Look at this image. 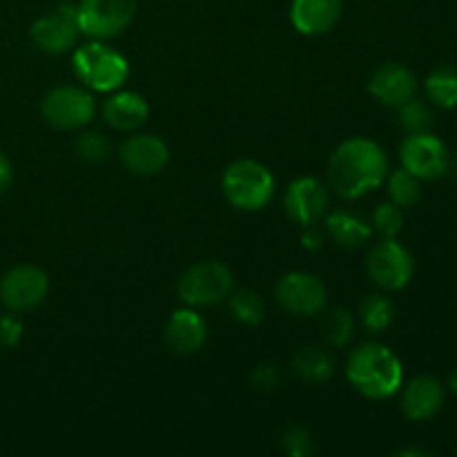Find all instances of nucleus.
<instances>
[{
	"label": "nucleus",
	"mask_w": 457,
	"mask_h": 457,
	"mask_svg": "<svg viewBox=\"0 0 457 457\" xmlns=\"http://www.w3.org/2000/svg\"><path fill=\"white\" fill-rule=\"evenodd\" d=\"M388 177V156L370 138H348L328 161L330 187L344 199H361Z\"/></svg>",
	"instance_id": "obj_1"
},
{
	"label": "nucleus",
	"mask_w": 457,
	"mask_h": 457,
	"mask_svg": "<svg viewBox=\"0 0 457 457\" xmlns=\"http://www.w3.org/2000/svg\"><path fill=\"white\" fill-rule=\"evenodd\" d=\"M346 375L369 400H388L404 382V369L395 353L382 344H361L348 357Z\"/></svg>",
	"instance_id": "obj_2"
},
{
	"label": "nucleus",
	"mask_w": 457,
	"mask_h": 457,
	"mask_svg": "<svg viewBox=\"0 0 457 457\" xmlns=\"http://www.w3.org/2000/svg\"><path fill=\"white\" fill-rule=\"evenodd\" d=\"M71 62L80 83L94 92H116L129 76L125 56L103 45V40H92L76 47Z\"/></svg>",
	"instance_id": "obj_3"
},
{
	"label": "nucleus",
	"mask_w": 457,
	"mask_h": 457,
	"mask_svg": "<svg viewBox=\"0 0 457 457\" xmlns=\"http://www.w3.org/2000/svg\"><path fill=\"white\" fill-rule=\"evenodd\" d=\"M223 195L235 208L254 212L266 208L275 196V177L257 161H235L223 174Z\"/></svg>",
	"instance_id": "obj_4"
},
{
	"label": "nucleus",
	"mask_w": 457,
	"mask_h": 457,
	"mask_svg": "<svg viewBox=\"0 0 457 457\" xmlns=\"http://www.w3.org/2000/svg\"><path fill=\"white\" fill-rule=\"evenodd\" d=\"M235 279L221 262H201L187 268L177 284L181 302L190 308L214 306L230 297Z\"/></svg>",
	"instance_id": "obj_5"
},
{
	"label": "nucleus",
	"mask_w": 457,
	"mask_h": 457,
	"mask_svg": "<svg viewBox=\"0 0 457 457\" xmlns=\"http://www.w3.org/2000/svg\"><path fill=\"white\" fill-rule=\"evenodd\" d=\"M43 119L56 129H80L92 123L96 114V101L85 87L58 85L43 98Z\"/></svg>",
	"instance_id": "obj_6"
},
{
	"label": "nucleus",
	"mask_w": 457,
	"mask_h": 457,
	"mask_svg": "<svg viewBox=\"0 0 457 457\" xmlns=\"http://www.w3.org/2000/svg\"><path fill=\"white\" fill-rule=\"evenodd\" d=\"M76 7L80 34L94 40H105L128 29L138 9V0H80Z\"/></svg>",
	"instance_id": "obj_7"
},
{
	"label": "nucleus",
	"mask_w": 457,
	"mask_h": 457,
	"mask_svg": "<svg viewBox=\"0 0 457 457\" xmlns=\"http://www.w3.org/2000/svg\"><path fill=\"white\" fill-rule=\"evenodd\" d=\"M31 40L45 54H65L79 43V7L74 3H61L54 12L45 13L31 25Z\"/></svg>",
	"instance_id": "obj_8"
},
{
	"label": "nucleus",
	"mask_w": 457,
	"mask_h": 457,
	"mask_svg": "<svg viewBox=\"0 0 457 457\" xmlns=\"http://www.w3.org/2000/svg\"><path fill=\"white\" fill-rule=\"evenodd\" d=\"M402 168L409 170L420 181H437L449 172L451 154L446 145L431 132L409 134L400 147Z\"/></svg>",
	"instance_id": "obj_9"
},
{
	"label": "nucleus",
	"mask_w": 457,
	"mask_h": 457,
	"mask_svg": "<svg viewBox=\"0 0 457 457\" xmlns=\"http://www.w3.org/2000/svg\"><path fill=\"white\" fill-rule=\"evenodd\" d=\"M413 254L395 239H384L369 254V275L386 290H402L413 279Z\"/></svg>",
	"instance_id": "obj_10"
},
{
	"label": "nucleus",
	"mask_w": 457,
	"mask_h": 457,
	"mask_svg": "<svg viewBox=\"0 0 457 457\" xmlns=\"http://www.w3.org/2000/svg\"><path fill=\"white\" fill-rule=\"evenodd\" d=\"M49 279L40 268L16 266L0 279V302L12 312L31 311L45 299Z\"/></svg>",
	"instance_id": "obj_11"
},
{
	"label": "nucleus",
	"mask_w": 457,
	"mask_h": 457,
	"mask_svg": "<svg viewBox=\"0 0 457 457\" xmlns=\"http://www.w3.org/2000/svg\"><path fill=\"white\" fill-rule=\"evenodd\" d=\"M277 299L288 312L312 317L321 312L328 302V293L321 279L311 272H288L277 286Z\"/></svg>",
	"instance_id": "obj_12"
},
{
	"label": "nucleus",
	"mask_w": 457,
	"mask_h": 457,
	"mask_svg": "<svg viewBox=\"0 0 457 457\" xmlns=\"http://www.w3.org/2000/svg\"><path fill=\"white\" fill-rule=\"evenodd\" d=\"M286 212L299 226H311L317 223L326 214L330 205L328 187L315 177L295 179L286 190Z\"/></svg>",
	"instance_id": "obj_13"
},
{
	"label": "nucleus",
	"mask_w": 457,
	"mask_h": 457,
	"mask_svg": "<svg viewBox=\"0 0 457 457\" xmlns=\"http://www.w3.org/2000/svg\"><path fill=\"white\" fill-rule=\"evenodd\" d=\"M168 145L154 134H137L120 145V161L138 177H152L168 165Z\"/></svg>",
	"instance_id": "obj_14"
},
{
	"label": "nucleus",
	"mask_w": 457,
	"mask_h": 457,
	"mask_svg": "<svg viewBox=\"0 0 457 457\" xmlns=\"http://www.w3.org/2000/svg\"><path fill=\"white\" fill-rule=\"evenodd\" d=\"M445 406V386L431 375H420L402 393V413L413 422L436 418Z\"/></svg>",
	"instance_id": "obj_15"
},
{
	"label": "nucleus",
	"mask_w": 457,
	"mask_h": 457,
	"mask_svg": "<svg viewBox=\"0 0 457 457\" xmlns=\"http://www.w3.org/2000/svg\"><path fill=\"white\" fill-rule=\"evenodd\" d=\"M165 346L177 355H192L199 351L208 339V326L204 317L196 315L192 308H181L170 315L163 330Z\"/></svg>",
	"instance_id": "obj_16"
},
{
	"label": "nucleus",
	"mask_w": 457,
	"mask_h": 457,
	"mask_svg": "<svg viewBox=\"0 0 457 457\" xmlns=\"http://www.w3.org/2000/svg\"><path fill=\"white\" fill-rule=\"evenodd\" d=\"M369 92L379 103H384V105L400 107L402 103L415 96V92H418V80H415L413 71H409L406 67L388 62V65H382L370 76Z\"/></svg>",
	"instance_id": "obj_17"
},
{
	"label": "nucleus",
	"mask_w": 457,
	"mask_h": 457,
	"mask_svg": "<svg viewBox=\"0 0 457 457\" xmlns=\"http://www.w3.org/2000/svg\"><path fill=\"white\" fill-rule=\"evenodd\" d=\"M342 16V0H293L290 21L303 36H321L333 29Z\"/></svg>",
	"instance_id": "obj_18"
},
{
	"label": "nucleus",
	"mask_w": 457,
	"mask_h": 457,
	"mask_svg": "<svg viewBox=\"0 0 457 457\" xmlns=\"http://www.w3.org/2000/svg\"><path fill=\"white\" fill-rule=\"evenodd\" d=\"M150 107L147 101L137 92H116L103 105V119L112 129L134 132L147 120Z\"/></svg>",
	"instance_id": "obj_19"
},
{
	"label": "nucleus",
	"mask_w": 457,
	"mask_h": 457,
	"mask_svg": "<svg viewBox=\"0 0 457 457\" xmlns=\"http://www.w3.org/2000/svg\"><path fill=\"white\" fill-rule=\"evenodd\" d=\"M326 232L344 248H357L370 239L373 228L360 214L348 212V210H335L326 217Z\"/></svg>",
	"instance_id": "obj_20"
},
{
	"label": "nucleus",
	"mask_w": 457,
	"mask_h": 457,
	"mask_svg": "<svg viewBox=\"0 0 457 457\" xmlns=\"http://www.w3.org/2000/svg\"><path fill=\"white\" fill-rule=\"evenodd\" d=\"M293 369L303 382H311V384H321V382H328L333 378V357L328 355L326 351L317 346H308L303 351L297 353L293 361Z\"/></svg>",
	"instance_id": "obj_21"
},
{
	"label": "nucleus",
	"mask_w": 457,
	"mask_h": 457,
	"mask_svg": "<svg viewBox=\"0 0 457 457\" xmlns=\"http://www.w3.org/2000/svg\"><path fill=\"white\" fill-rule=\"evenodd\" d=\"M424 87H427L428 98H431L437 107H445V110L457 107V67H437L436 71L428 74Z\"/></svg>",
	"instance_id": "obj_22"
},
{
	"label": "nucleus",
	"mask_w": 457,
	"mask_h": 457,
	"mask_svg": "<svg viewBox=\"0 0 457 457\" xmlns=\"http://www.w3.org/2000/svg\"><path fill=\"white\" fill-rule=\"evenodd\" d=\"M388 179V195L391 201L400 208H411L420 201L422 196V187H420V179L411 174L409 170H395Z\"/></svg>",
	"instance_id": "obj_23"
},
{
	"label": "nucleus",
	"mask_w": 457,
	"mask_h": 457,
	"mask_svg": "<svg viewBox=\"0 0 457 457\" xmlns=\"http://www.w3.org/2000/svg\"><path fill=\"white\" fill-rule=\"evenodd\" d=\"M361 321L373 333H384L393 324V303L384 295H369L360 308Z\"/></svg>",
	"instance_id": "obj_24"
},
{
	"label": "nucleus",
	"mask_w": 457,
	"mask_h": 457,
	"mask_svg": "<svg viewBox=\"0 0 457 457\" xmlns=\"http://www.w3.org/2000/svg\"><path fill=\"white\" fill-rule=\"evenodd\" d=\"M228 299H230V312L237 321L245 326L262 324L266 308H263V302L257 293H253V290H237L235 293L232 290Z\"/></svg>",
	"instance_id": "obj_25"
},
{
	"label": "nucleus",
	"mask_w": 457,
	"mask_h": 457,
	"mask_svg": "<svg viewBox=\"0 0 457 457\" xmlns=\"http://www.w3.org/2000/svg\"><path fill=\"white\" fill-rule=\"evenodd\" d=\"M353 333H355V320L346 308H333L326 315L324 321V337L330 346L344 348L351 342Z\"/></svg>",
	"instance_id": "obj_26"
},
{
	"label": "nucleus",
	"mask_w": 457,
	"mask_h": 457,
	"mask_svg": "<svg viewBox=\"0 0 457 457\" xmlns=\"http://www.w3.org/2000/svg\"><path fill=\"white\" fill-rule=\"evenodd\" d=\"M397 110H400V125L409 134H420L431 129L433 114L431 110H428L427 103L420 101V98H409V101L402 103Z\"/></svg>",
	"instance_id": "obj_27"
},
{
	"label": "nucleus",
	"mask_w": 457,
	"mask_h": 457,
	"mask_svg": "<svg viewBox=\"0 0 457 457\" xmlns=\"http://www.w3.org/2000/svg\"><path fill=\"white\" fill-rule=\"evenodd\" d=\"M373 226L379 235H384V239H395L404 228V212L393 201L378 205V210L373 212Z\"/></svg>",
	"instance_id": "obj_28"
},
{
	"label": "nucleus",
	"mask_w": 457,
	"mask_h": 457,
	"mask_svg": "<svg viewBox=\"0 0 457 457\" xmlns=\"http://www.w3.org/2000/svg\"><path fill=\"white\" fill-rule=\"evenodd\" d=\"M74 150L85 163H101L110 154V143L98 132H83L74 143Z\"/></svg>",
	"instance_id": "obj_29"
},
{
	"label": "nucleus",
	"mask_w": 457,
	"mask_h": 457,
	"mask_svg": "<svg viewBox=\"0 0 457 457\" xmlns=\"http://www.w3.org/2000/svg\"><path fill=\"white\" fill-rule=\"evenodd\" d=\"M284 451L293 457H306L312 453L315 445H312V436L303 427H290L288 431L284 433Z\"/></svg>",
	"instance_id": "obj_30"
},
{
	"label": "nucleus",
	"mask_w": 457,
	"mask_h": 457,
	"mask_svg": "<svg viewBox=\"0 0 457 457\" xmlns=\"http://www.w3.org/2000/svg\"><path fill=\"white\" fill-rule=\"evenodd\" d=\"M22 333V321L13 315H3L0 317V346L3 348H13L21 344Z\"/></svg>",
	"instance_id": "obj_31"
},
{
	"label": "nucleus",
	"mask_w": 457,
	"mask_h": 457,
	"mask_svg": "<svg viewBox=\"0 0 457 457\" xmlns=\"http://www.w3.org/2000/svg\"><path fill=\"white\" fill-rule=\"evenodd\" d=\"M281 382V373L277 370V366H259L257 370L253 373V384L257 388H262V391H270V388H275L277 384Z\"/></svg>",
	"instance_id": "obj_32"
},
{
	"label": "nucleus",
	"mask_w": 457,
	"mask_h": 457,
	"mask_svg": "<svg viewBox=\"0 0 457 457\" xmlns=\"http://www.w3.org/2000/svg\"><path fill=\"white\" fill-rule=\"evenodd\" d=\"M302 244H303V248L311 250V253H317V250H321V245H324V232H321L315 223H311V226H303Z\"/></svg>",
	"instance_id": "obj_33"
},
{
	"label": "nucleus",
	"mask_w": 457,
	"mask_h": 457,
	"mask_svg": "<svg viewBox=\"0 0 457 457\" xmlns=\"http://www.w3.org/2000/svg\"><path fill=\"white\" fill-rule=\"evenodd\" d=\"M12 179H13L12 163H9L7 156L0 152V196L9 190V186H12Z\"/></svg>",
	"instance_id": "obj_34"
},
{
	"label": "nucleus",
	"mask_w": 457,
	"mask_h": 457,
	"mask_svg": "<svg viewBox=\"0 0 457 457\" xmlns=\"http://www.w3.org/2000/svg\"><path fill=\"white\" fill-rule=\"evenodd\" d=\"M446 384H449L451 393H455V395H457V369L453 370V373L449 375V379H446Z\"/></svg>",
	"instance_id": "obj_35"
},
{
	"label": "nucleus",
	"mask_w": 457,
	"mask_h": 457,
	"mask_svg": "<svg viewBox=\"0 0 457 457\" xmlns=\"http://www.w3.org/2000/svg\"><path fill=\"white\" fill-rule=\"evenodd\" d=\"M449 170H451V174H453V179H455V183H457V154L453 156V159H451Z\"/></svg>",
	"instance_id": "obj_36"
}]
</instances>
